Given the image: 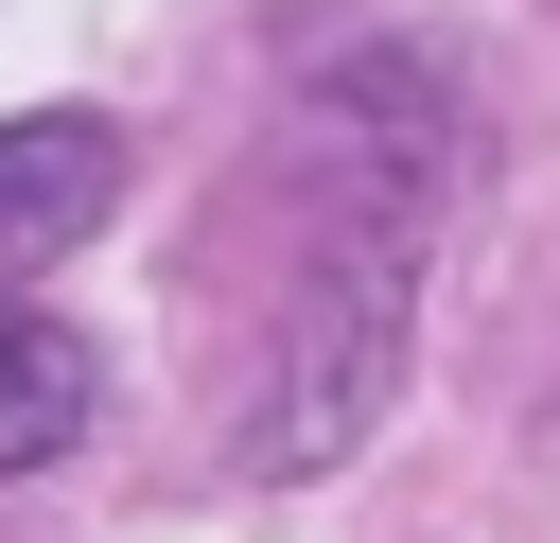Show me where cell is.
Wrapping results in <instances>:
<instances>
[{
    "label": "cell",
    "mask_w": 560,
    "mask_h": 543,
    "mask_svg": "<svg viewBox=\"0 0 560 543\" xmlns=\"http://www.w3.org/2000/svg\"><path fill=\"white\" fill-rule=\"evenodd\" d=\"M420 210H438V123H402V158L350 140V175L298 158V298H280V403H262V455L280 473H315L385 403L402 280H420Z\"/></svg>",
    "instance_id": "6da1fadb"
},
{
    "label": "cell",
    "mask_w": 560,
    "mask_h": 543,
    "mask_svg": "<svg viewBox=\"0 0 560 543\" xmlns=\"http://www.w3.org/2000/svg\"><path fill=\"white\" fill-rule=\"evenodd\" d=\"M105 210H122V123L88 105L0 123V473H52L88 438V333L35 298V263H70Z\"/></svg>",
    "instance_id": "7a4b0ae2"
}]
</instances>
